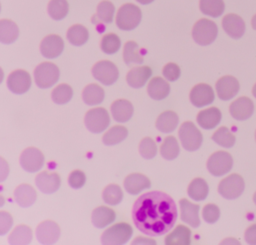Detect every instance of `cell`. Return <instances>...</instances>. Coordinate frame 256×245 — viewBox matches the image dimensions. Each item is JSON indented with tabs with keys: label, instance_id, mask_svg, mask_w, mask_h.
<instances>
[{
	"label": "cell",
	"instance_id": "cell-1",
	"mask_svg": "<svg viewBox=\"0 0 256 245\" xmlns=\"http://www.w3.org/2000/svg\"><path fill=\"white\" fill-rule=\"evenodd\" d=\"M132 218L142 233L149 236L166 234L177 219V208L174 200L161 191L144 193L133 204Z\"/></svg>",
	"mask_w": 256,
	"mask_h": 245
},
{
	"label": "cell",
	"instance_id": "cell-2",
	"mask_svg": "<svg viewBox=\"0 0 256 245\" xmlns=\"http://www.w3.org/2000/svg\"><path fill=\"white\" fill-rule=\"evenodd\" d=\"M142 18L140 8L132 3L122 5L116 15V24L121 30L129 31L135 29Z\"/></svg>",
	"mask_w": 256,
	"mask_h": 245
},
{
	"label": "cell",
	"instance_id": "cell-3",
	"mask_svg": "<svg viewBox=\"0 0 256 245\" xmlns=\"http://www.w3.org/2000/svg\"><path fill=\"white\" fill-rule=\"evenodd\" d=\"M218 27L215 22L202 18L198 20L192 29V37L194 41L202 46L211 44L217 37Z\"/></svg>",
	"mask_w": 256,
	"mask_h": 245
},
{
	"label": "cell",
	"instance_id": "cell-4",
	"mask_svg": "<svg viewBox=\"0 0 256 245\" xmlns=\"http://www.w3.org/2000/svg\"><path fill=\"white\" fill-rule=\"evenodd\" d=\"M34 78L38 87L49 88L59 79V68L51 62H43L34 70Z\"/></svg>",
	"mask_w": 256,
	"mask_h": 245
},
{
	"label": "cell",
	"instance_id": "cell-5",
	"mask_svg": "<svg viewBox=\"0 0 256 245\" xmlns=\"http://www.w3.org/2000/svg\"><path fill=\"white\" fill-rule=\"evenodd\" d=\"M179 137L185 150L195 151L202 144V133L190 121L184 122L179 128Z\"/></svg>",
	"mask_w": 256,
	"mask_h": 245
},
{
	"label": "cell",
	"instance_id": "cell-6",
	"mask_svg": "<svg viewBox=\"0 0 256 245\" xmlns=\"http://www.w3.org/2000/svg\"><path fill=\"white\" fill-rule=\"evenodd\" d=\"M133 233V229L128 223H117L107 230L101 236L103 244H124L126 243Z\"/></svg>",
	"mask_w": 256,
	"mask_h": 245
},
{
	"label": "cell",
	"instance_id": "cell-7",
	"mask_svg": "<svg viewBox=\"0 0 256 245\" xmlns=\"http://www.w3.org/2000/svg\"><path fill=\"white\" fill-rule=\"evenodd\" d=\"M85 125L92 133L103 132L110 123V118L107 110L102 107L93 108L85 114Z\"/></svg>",
	"mask_w": 256,
	"mask_h": 245
},
{
	"label": "cell",
	"instance_id": "cell-8",
	"mask_svg": "<svg viewBox=\"0 0 256 245\" xmlns=\"http://www.w3.org/2000/svg\"><path fill=\"white\" fill-rule=\"evenodd\" d=\"M245 182L239 174H231L220 181L218 192L226 199L238 198L244 191Z\"/></svg>",
	"mask_w": 256,
	"mask_h": 245
},
{
	"label": "cell",
	"instance_id": "cell-9",
	"mask_svg": "<svg viewBox=\"0 0 256 245\" xmlns=\"http://www.w3.org/2000/svg\"><path fill=\"white\" fill-rule=\"evenodd\" d=\"M233 165L232 156L225 151L214 152L207 161V169L214 176H222L228 173Z\"/></svg>",
	"mask_w": 256,
	"mask_h": 245
},
{
	"label": "cell",
	"instance_id": "cell-10",
	"mask_svg": "<svg viewBox=\"0 0 256 245\" xmlns=\"http://www.w3.org/2000/svg\"><path fill=\"white\" fill-rule=\"evenodd\" d=\"M92 74L96 80L104 85L113 84L119 77L117 66L109 60L97 62L92 68Z\"/></svg>",
	"mask_w": 256,
	"mask_h": 245
},
{
	"label": "cell",
	"instance_id": "cell-11",
	"mask_svg": "<svg viewBox=\"0 0 256 245\" xmlns=\"http://www.w3.org/2000/svg\"><path fill=\"white\" fill-rule=\"evenodd\" d=\"M44 160L43 153L35 147L26 148L20 156V164L27 172L39 171L44 164Z\"/></svg>",
	"mask_w": 256,
	"mask_h": 245
},
{
	"label": "cell",
	"instance_id": "cell-12",
	"mask_svg": "<svg viewBox=\"0 0 256 245\" xmlns=\"http://www.w3.org/2000/svg\"><path fill=\"white\" fill-rule=\"evenodd\" d=\"M7 86L10 91L15 94H23L27 92L31 86L30 74L21 69L11 72L7 79Z\"/></svg>",
	"mask_w": 256,
	"mask_h": 245
},
{
	"label": "cell",
	"instance_id": "cell-13",
	"mask_svg": "<svg viewBox=\"0 0 256 245\" xmlns=\"http://www.w3.org/2000/svg\"><path fill=\"white\" fill-rule=\"evenodd\" d=\"M214 91L212 87L205 83L195 85L190 91V101L196 107H203L214 101Z\"/></svg>",
	"mask_w": 256,
	"mask_h": 245
},
{
	"label": "cell",
	"instance_id": "cell-14",
	"mask_svg": "<svg viewBox=\"0 0 256 245\" xmlns=\"http://www.w3.org/2000/svg\"><path fill=\"white\" fill-rule=\"evenodd\" d=\"M38 241L42 244H53L60 236V227L58 224L51 220L41 222L36 229Z\"/></svg>",
	"mask_w": 256,
	"mask_h": 245
},
{
	"label": "cell",
	"instance_id": "cell-15",
	"mask_svg": "<svg viewBox=\"0 0 256 245\" xmlns=\"http://www.w3.org/2000/svg\"><path fill=\"white\" fill-rule=\"evenodd\" d=\"M64 49L63 39L56 34L46 36L40 43L41 54L49 59L58 57Z\"/></svg>",
	"mask_w": 256,
	"mask_h": 245
},
{
	"label": "cell",
	"instance_id": "cell-16",
	"mask_svg": "<svg viewBox=\"0 0 256 245\" xmlns=\"http://www.w3.org/2000/svg\"><path fill=\"white\" fill-rule=\"evenodd\" d=\"M240 85L238 80L230 75L223 76L216 82V92L220 99L229 100L239 91Z\"/></svg>",
	"mask_w": 256,
	"mask_h": 245
},
{
	"label": "cell",
	"instance_id": "cell-17",
	"mask_svg": "<svg viewBox=\"0 0 256 245\" xmlns=\"http://www.w3.org/2000/svg\"><path fill=\"white\" fill-rule=\"evenodd\" d=\"M230 114L236 120H246L254 112V104L248 97H239L230 104Z\"/></svg>",
	"mask_w": 256,
	"mask_h": 245
},
{
	"label": "cell",
	"instance_id": "cell-18",
	"mask_svg": "<svg viewBox=\"0 0 256 245\" xmlns=\"http://www.w3.org/2000/svg\"><path fill=\"white\" fill-rule=\"evenodd\" d=\"M222 27L224 31L233 39H239L245 32L244 20L233 13L227 14L222 19Z\"/></svg>",
	"mask_w": 256,
	"mask_h": 245
},
{
	"label": "cell",
	"instance_id": "cell-19",
	"mask_svg": "<svg viewBox=\"0 0 256 245\" xmlns=\"http://www.w3.org/2000/svg\"><path fill=\"white\" fill-rule=\"evenodd\" d=\"M35 182L37 187L43 193L50 194V193H54L59 189L61 184V178L55 172L43 171L37 174L35 178Z\"/></svg>",
	"mask_w": 256,
	"mask_h": 245
},
{
	"label": "cell",
	"instance_id": "cell-20",
	"mask_svg": "<svg viewBox=\"0 0 256 245\" xmlns=\"http://www.w3.org/2000/svg\"><path fill=\"white\" fill-rule=\"evenodd\" d=\"M152 75V69L149 66H139L132 68L126 75V81L133 88H141L145 85Z\"/></svg>",
	"mask_w": 256,
	"mask_h": 245
},
{
	"label": "cell",
	"instance_id": "cell-21",
	"mask_svg": "<svg viewBox=\"0 0 256 245\" xmlns=\"http://www.w3.org/2000/svg\"><path fill=\"white\" fill-rule=\"evenodd\" d=\"M150 186L151 182L149 178L140 173H132L124 180L125 190L132 195L138 194L142 190L150 188Z\"/></svg>",
	"mask_w": 256,
	"mask_h": 245
},
{
	"label": "cell",
	"instance_id": "cell-22",
	"mask_svg": "<svg viewBox=\"0 0 256 245\" xmlns=\"http://www.w3.org/2000/svg\"><path fill=\"white\" fill-rule=\"evenodd\" d=\"M181 209V219L185 223L192 227H198L200 225L199 218V205L193 204L187 199H181L179 201Z\"/></svg>",
	"mask_w": 256,
	"mask_h": 245
},
{
	"label": "cell",
	"instance_id": "cell-23",
	"mask_svg": "<svg viewBox=\"0 0 256 245\" xmlns=\"http://www.w3.org/2000/svg\"><path fill=\"white\" fill-rule=\"evenodd\" d=\"M134 109L130 101L126 99H118L111 105V113L117 122H126L133 115Z\"/></svg>",
	"mask_w": 256,
	"mask_h": 245
},
{
	"label": "cell",
	"instance_id": "cell-24",
	"mask_svg": "<svg viewBox=\"0 0 256 245\" xmlns=\"http://www.w3.org/2000/svg\"><path fill=\"white\" fill-rule=\"evenodd\" d=\"M221 112L216 107H210L202 110L197 115L198 124L204 129H212L216 127L221 120Z\"/></svg>",
	"mask_w": 256,
	"mask_h": 245
},
{
	"label": "cell",
	"instance_id": "cell-25",
	"mask_svg": "<svg viewBox=\"0 0 256 245\" xmlns=\"http://www.w3.org/2000/svg\"><path fill=\"white\" fill-rule=\"evenodd\" d=\"M170 86L167 81L160 77L152 78L147 86L148 95L154 100H162L168 96Z\"/></svg>",
	"mask_w": 256,
	"mask_h": 245
},
{
	"label": "cell",
	"instance_id": "cell-26",
	"mask_svg": "<svg viewBox=\"0 0 256 245\" xmlns=\"http://www.w3.org/2000/svg\"><path fill=\"white\" fill-rule=\"evenodd\" d=\"M14 198L21 207H29L35 202L37 193L31 185L20 184L14 191Z\"/></svg>",
	"mask_w": 256,
	"mask_h": 245
},
{
	"label": "cell",
	"instance_id": "cell-27",
	"mask_svg": "<svg viewBox=\"0 0 256 245\" xmlns=\"http://www.w3.org/2000/svg\"><path fill=\"white\" fill-rule=\"evenodd\" d=\"M115 211L106 206H99L92 212V223L97 228H104L115 220Z\"/></svg>",
	"mask_w": 256,
	"mask_h": 245
},
{
	"label": "cell",
	"instance_id": "cell-28",
	"mask_svg": "<svg viewBox=\"0 0 256 245\" xmlns=\"http://www.w3.org/2000/svg\"><path fill=\"white\" fill-rule=\"evenodd\" d=\"M191 243V231L184 225H178L165 238L167 245H189Z\"/></svg>",
	"mask_w": 256,
	"mask_h": 245
},
{
	"label": "cell",
	"instance_id": "cell-29",
	"mask_svg": "<svg viewBox=\"0 0 256 245\" xmlns=\"http://www.w3.org/2000/svg\"><path fill=\"white\" fill-rule=\"evenodd\" d=\"M178 121V115L174 111L167 110L158 116L156 120V128L163 133H170L175 130Z\"/></svg>",
	"mask_w": 256,
	"mask_h": 245
},
{
	"label": "cell",
	"instance_id": "cell-30",
	"mask_svg": "<svg viewBox=\"0 0 256 245\" xmlns=\"http://www.w3.org/2000/svg\"><path fill=\"white\" fill-rule=\"evenodd\" d=\"M19 35L18 26L9 19L0 21V41L4 44L13 43Z\"/></svg>",
	"mask_w": 256,
	"mask_h": 245
},
{
	"label": "cell",
	"instance_id": "cell-31",
	"mask_svg": "<svg viewBox=\"0 0 256 245\" xmlns=\"http://www.w3.org/2000/svg\"><path fill=\"white\" fill-rule=\"evenodd\" d=\"M105 97V92L103 88L97 84H89L83 89L82 98L83 101L88 105L100 104Z\"/></svg>",
	"mask_w": 256,
	"mask_h": 245
},
{
	"label": "cell",
	"instance_id": "cell-32",
	"mask_svg": "<svg viewBox=\"0 0 256 245\" xmlns=\"http://www.w3.org/2000/svg\"><path fill=\"white\" fill-rule=\"evenodd\" d=\"M187 191H188V195L192 199L196 201H200V200H204L207 197L209 188H208L207 182L204 179L195 178L190 182Z\"/></svg>",
	"mask_w": 256,
	"mask_h": 245
},
{
	"label": "cell",
	"instance_id": "cell-33",
	"mask_svg": "<svg viewBox=\"0 0 256 245\" xmlns=\"http://www.w3.org/2000/svg\"><path fill=\"white\" fill-rule=\"evenodd\" d=\"M89 32L86 27L80 24L71 26L67 31V39L75 46H81L88 41Z\"/></svg>",
	"mask_w": 256,
	"mask_h": 245
},
{
	"label": "cell",
	"instance_id": "cell-34",
	"mask_svg": "<svg viewBox=\"0 0 256 245\" xmlns=\"http://www.w3.org/2000/svg\"><path fill=\"white\" fill-rule=\"evenodd\" d=\"M123 59L126 65L141 64L143 62V57L140 54L139 46L134 41H128L124 45L123 49Z\"/></svg>",
	"mask_w": 256,
	"mask_h": 245
},
{
	"label": "cell",
	"instance_id": "cell-35",
	"mask_svg": "<svg viewBox=\"0 0 256 245\" xmlns=\"http://www.w3.org/2000/svg\"><path fill=\"white\" fill-rule=\"evenodd\" d=\"M128 135V130L124 126L116 125L110 128L102 137L105 145H115L122 142Z\"/></svg>",
	"mask_w": 256,
	"mask_h": 245
},
{
	"label": "cell",
	"instance_id": "cell-36",
	"mask_svg": "<svg viewBox=\"0 0 256 245\" xmlns=\"http://www.w3.org/2000/svg\"><path fill=\"white\" fill-rule=\"evenodd\" d=\"M200 10L203 14L211 17H219L225 9L223 0H200Z\"/></svg>",
	"mask_w": 256,
	"mask_h": 245
},
{
	"label": "cell",
	"instance_id": "cell-37",
	"mask_svg": "<svg viewBox=\"0 0 256 245\" xmlns=\"http://www.w3.org/2000/svg\"><path fill=\"white\" fill-rule=\"evenodd\" d=\"M180 148L178 145V142L175 137L168 136L166 137L161 146H160V153L163 158L166 160H173L175 159L179 154Z\"/></svg>",
	"mask_w": 256,
	"mask_h": 245
},
{
	"label": "cell",
	"instance_id": "cell-38",
	"mask_svg": "<svg viewBox=\"0 0 256 245\" xmlns=\"http://www.w3.org/2000/svg\"><path fill=\"white\" fill-rule=\"evenodd\" d=\"M32 240V230L27 225L17 226L9 236L11 244H28Z\"/></svg>",
	"mask_w": 256,
	"mask_h": 245
},
{
	"label": "cell",
	"instance_id": "cell-39",
	"mask_svg": "<svg viewBox=\"0 0 256 245\" xmlns=\"http://www.w3.org/2000/svg\"><path fill=\"white\" fill-rule=\"evenodd\" d=\"M102 198L104 202L109 205L119 204L123 198V192L121 187L117 184L107 185L102 192Z\"/></svg>",
	"mask_w": 256,
	"mask_h": 245
},
{
	"label": "cell",
	"instance_id": "cell-40",
	"mask_svg": "<svg viewBox=\"0 0 256 245\" xmlns=\"http://www.w3.org/2000/svg\"><path fill=\"white\" fill-rule=\"evenodd\" d=\"M69 10L67 0H50L48 3V13L54 20H61L66 17Z\"/></svg>",
	"mask_w": 256,
	"mask_h": 245
},
{
	"label": "cell",
	"instance_id": "cell-41",
	"mask_svg": "<svg viewBox=\"0 0 256 245\" xmlns=\"http://www.w3.org/2000/svg\"><path fill=\"white\" fill-rule=\"evenodd\" d=\"M212 139L218 145L225 148H230L235 144L234 134L225 126L218 128L212 135Z\"/></svg>",
	"mask_w": 256,
	"mask_h": 245
},
{
	"label": "cell",
	"instance_id": "cell-42",
	"mask_svg": "<svg viewBox=\"0 0 256 245\" xmlns=\"http://www.w3.org/2000/svg\"><path fill=\"white\" fill-rule=\"evenodd\" d=\"M52 100L56 104H66L73 96V90L68 84H60L55 87L51 93Z\"/></svg>",
	"mask_w": 256,
	"mask_h": 245
},
{
	"label": "cell",
	"instance_id": "cell-43",
	"mask_svg": "<svg viewBox=\"0 0 256 245\" xmlns=\"http://www.w3.org/2000/svg\"><path fill=\"white\" fill-rule=\"evenodd\" d=\"M121 46V40L118 35L114 33H109L103 36L101 40V50L106 54L116 53Z\"/></svg>",
	"mask_w": 256,
	"mask_h": 245
},
{
	"label": "cell",
	"instance_id": "cell-44",
	"mask_svg": "<svg viewBox=\"0 0 256 245\" xmlns=\"http://www.w3.org/2000/svg\"><path fill=\"white\" fill-rule=\"evenodd\" d=\"M115 12V6L112 2L103 0L97 6V18L105 23H111Z\"/></svg>",
	"mask_w": 256,
	"mask_h": 245
},
{
	"label": "cell",
	"instance_id": "cell-45",
	"mask_svg": "<svg viewBox=\"0 0 256 245\" xmlns=\"http://www.w3.org/2000/svg\"><path fill=\"white\" fill-rule=\"evenodd\" d=\"M139 152L145 159H152L157 153V146L155 141L150 137H145L139 144Z\"/></svg>",
	"mask_w": 256,
	"mask_h": 245
},
{
	"label": "cell",
	"instance_id": "cell-46",
	"mask_svg": "<svg viewBox=\"0 0 256 245\" xmlns=\"http://www.w3.org/2000/svg\"><path fill=\"white\" fill-rule=\"evenodd\" d=\"M202 215L206 222L215 223L220 217V210L217 205L210 203V204H207L204 206Z\"/></svg>",
	"mask_w": 256,
	"mask_h": 245
},
{
	"label": "cell",
	"instance_id": "cell-47",
	"mask_svg": "<svg viewBox=\"0 0 256 245\" xmlns=\"http://www.w3.org/2000/svg\"><path fill=\"white\" fill-rule=\"evenodd\" d=\"M69 185L74 189L81 188L86 182V176L81 170H74L70 173L68 178Z\"/></svg>",
	"mask_w": 256,
	"mask_h": 245
},
{
	"label": "cell",
	"instance_id": "cell-48",
	"mask_svg": "<svg viewBox=\"0 0 256 245\" xmlns=\"http://www.w3.org/2000/svg\"><path fill=\"white\" fill-rule=\"evenodd\" d=\"M180 68L175 63H168L163 68V75L168 81H176L180 77Z\"/></svg>",
	"mask_w": 256,
	"mask_h": 245
},
{
	"label": "cell",
	"instance_id": "cell-49",
	"mask_svg": "<svg viewBox=\"0 0 256 245\" xmlns=\"http://www.w3.org/2000/svg\"><path fill=\"white\" fill-rule=\"evenodd\" d=\"M13 224V219L8 212L1 211L0 212V234L4 235L8 232Z\"/></svg>",
	"mask_w": 256,
	"mask_h": 245
},
{
	"label": "cell",
	"instance_id": "cell-50",
	"mask_svg": "<svg viewBox=\"0 0 256 245\" xmlns=\"http://www.w3.org/2000/svg\"><path fill=\"white\" fill-rule=\"evenodd\" d=\"M245 240L248 244H256V224H253L246 229Z\"/></svg>",
	"mask_w": 256,
	"mask_h": 245
},
{
	"label": "cell",
	"instance_id": "cell-51",
	"mask_svg": "<svg viewBox=\"0 0 256 245\" xmlns=\"http://www.w3.org/2000/svg\"><path fill=\"white\" fill-rule=\"evenodd\" d=\"M251 26H252V28L254 29V30H256V14L252 17V19H251Z\"/></svg>",
	"mask_w": 256,
	"mask_h": 245
},
{
	"label": "cell",
	"instance_id": "cell-52",
	"mask_svg": "<svg viewBox=\"0 0 256 245\" xmlns=\"http://www.w3.org/2000/svg\"><path fill=\"white\" fill-rule=\"evenodd\" d=\"M139 3H141V4H149V3H151V2H153L154 0H137Z\"/></svg>",
	"mask_w": 256,
	"mask_h": 245
},
{
	"label": "cell",
	"instance_id": "cell-53",
	"mask_svg": "<svg viewBox=\"0 0 256 245\" xmlns=\"http://www.w3.org/2000/svg\"><path fill=\"white\" fill-rule=\"evenodd\" d=\"M252 94H253V96L256 98V83H255V85L253 86V89H252Z\"/></svg>",
	"mask_w": 256,
	"mask_h": 245
},
{
	"label": "cell",
	"instance_id": "cell-54",
	"mask_svg": "<svg viewBox=\"0 0 256 245\" xmlns=\"http://www.w3.org/2000/svg\"><path fill=\"white\" fill-rule=\"evenodd\" d=\"M253 201H254V203L256 204V192H255L254 195H253Z\"/></svg>",
	"mask_w": 256,
	"mask_h": 245
},
{
	"label": "cell",
	"instance_id": "cell-55",
	"mask_svg": "<svg viewBox=\"0 0 256 245\" xmlns=\"http://www.w3.org/2000/svg\"><path fill=\"white\" fill-rule=\"evenodd\" d=\"M255 140H256V131H255Z\"/></svg>",
	"mask_w": 256,
	"mask_h": 245
}]
</instances>
